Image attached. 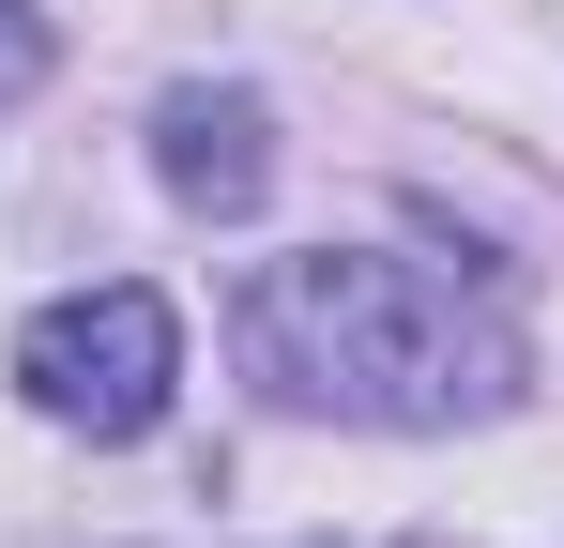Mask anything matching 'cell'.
Wrapping results in <instances>:
<instances>
[{"mask_svg": "<svg viewBox=\"0 0 564 548\" xmlns=\"http://www.w3.org/2000/svg\"><path fill=\"white\" fill-rule=\"evenodd\" d=\"M245 365L290 412L336 427H458L519 396V320L458 260H397V244H305L245 274Z\"/></svg>", "mask_w": 564, "mask_h": 548, "instance_id": "cell-1", "label": "cell"}, {"mask_svg": "<svg viewBox=\"0 0 564 548\" xmlns=\"http://www.w3.org/2000/svg\"><path fill=\"white\" fill-rule=\"evenodd\" d=\"M153 168H169L184 213H260V183H275L260 91H169V107H153Z\"/></svg>", "mask_w": 564, "mask_h": 548, "instance_id": "cell-3", "label": "cell"}, {"mask_svg": "<svg viewBox=\"0 0 564 548\" xmlns=\"http://www.w3.org/2000/svg\"><path fill=\"white\" fill-rule=\"evenodd\" d=\"M31 77H46V31H31V15L0 0V91H31Z\"/></svg>", "mask_w": 564, "mask_h": 548, "instance_id": "cell-4", "label": "cell"}, {"mask_svg": "<svg viewBox=\"0 0 564 548\" xmlns=\"http://www.w3.org/2000/svg\"><path fill=\"white\" fill-rule=\"evenodd\" d=\"M169 381H184V320H169V289H138V274L31 305V336H15V396H31L46 427H93V442H138V427L169 412Z\"/></svg>", "mask_w": 564, "mask_h": 548, "instance_id": "cell-2", "label": "cell"}]
</instances>
